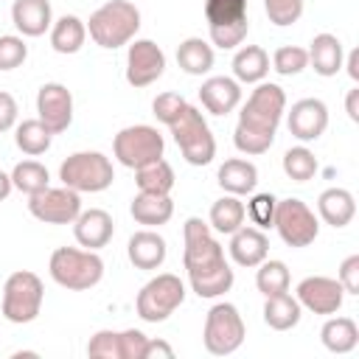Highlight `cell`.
Here are the masks:
<instances>
[{
  "label": "cell",
  "instance_id": "6da1fadb",
  "mask_svg": "<svg viewBox=\"0 0 359 359\" xmlns=\"http://www.w3.org/2000/svg\"><path fill=\"white\" fill-rule=\"evenodd\" d=\"M182 238H185L182 264L188 269L191 289L199 297H219V294L230 292L233 269L224 261L222 244L210 236V227L202 219L191 216L185 222V227H182Z\"/></svg>",
  "mask_w": 359,
  "mask_h": 359
},
{
  "label": "cell",
  "instance_id": "7a4b0ae2",
  "mask_svg": "<svg viewBox=\"0 0 359 359\" xmlns=\"http://www.w3.org/2000/svg\"><path fill=\"white\" fill-rule=\"evenodd\" d=\"M286 109V93L283 87L272 81H258V87L250 93L244 109L238 112L233 143L241 154H264L275 143L278 123Z\"/></svg>",
  "mask_w": 359,
  "mask_h": 359
},
{
  "label": "cell",
  "instance_id": "3957f363",
  "mask_svg": "<svg viewBox=\"0 0 359 359\" xmlns=\"http://www.w3.org/2000/svg\"><path fill=\"white\" fill-rule=\"evenodd\" d=\"M140 28V11L135 3L129 0H109L104 3L101 8H95L90 14V22H87V31L93 36L95 45L101 48H121L126 45Z\"/></svg>",
  "mask_w": 359,
  "mask_h": 359
},
{
  "label": "cell",
  "instance_id": "277c9868",
  "mask_svg": "<svg viewBox=\"0 0 359 359\" xmlns=\"http://www.w3.org/2000/svg\"><path fill=\"white\" fill-rule=\"evenodd\" d=\"M50 278L73 292L93 289L104 278V261L95 255V250H76V247H59L50 255Z\"/></svg>",
  "mask_w": 359,
  "mask_h": 359
},
{
  "label": "cell",
  "instance_id": "5b68a950",
  "mask_svg": "<svg viewBox=\"0 0 359 359\" xmlns=\"http://www.w3.org/2000/svg\"><path fill=\"white\" fill-rule=\"evenodd\" d=\"M59 180L79 194H98L112 185L115 171L101 151H76L59 165Z\"/></svg>",
  "mask_w": 359,
  "mask_h": 359
},
{
  "label": "cell",
  "instance_id": "8992f818",
  "mask_svg": "<svg viewBox=\"0 0 359 359\" xmlns=\"http://www.w3.org/2000/svg\"><path fill=\"white\" fill-rule=\"evenodd\" d=\"M205 20L216 48H238L250 31L247 0H205Z\"/></svg>",
  "mask_w": 359,
  "mask_h": 359
},
{
  "label": "cell",
  "instance_id": "52a82bcc",
  "mask_svg": "<svg viewBox=\"0 0 359 359\" xmlns=\"http://www.w3.org/2000/svg\"><path fill=\"white\" fill-rule=\"evenodd\" d=\"M182 157L191 163V165H208L213 157H216V140L210 135V126L205 123L202 112L191 104H185V109L180 112V118L168 126Z\"/></svg>",
  "mask_w": 359,
  "mask_h": 359
},
{
  "label": "cell",
  "instance_id": "ba28073f",
  "mask_svg": "<svg viewBox=\"0 0 359 359\" xmlns=\"http://www.w3.org/2000/svg\"><path fill=\"white\" fill-rule=\"evenodd\" d=\"M42 297H45V289H42L39 275H34L28 269L11 272L3 286V317L17 325L31 323V320H36V314L42 309Z\"/></svg>",
  "mask_w": 359,
  "mask_h": 359
},
{
  "label": "cell",
  "instance_id": "9c48e42d",
  "mask_svg": "<svg viewBox=\"0 0 359 359\" xmlns=\"http://www.w3.org/2000/svg\"><path fill=\"white\" fill-rule=\"evenodd\" d=\"M247 337V328H244V320L238 314V309L233 303H216L208 317H205V348L208 353L213 356H230L241 348Z\"/></svg>",
  "mask_w": 359,
  "mask_h": 359
},
{
  "label": "cell",
  "instance_id": "30bf717a",
  "mask_svg": "<svg viewBox=\"0 0 359 359\" xmlns=\"http://www.w3.org/2000/svg\"><path fill=\"white\" fill-rule=\"evenodd\" d=\"M163 135L154 129V126H146V123H137V126H126L115 135L112 140V151L118 157L121 165L126 168H143L154 160L163 157Z\"/></svg>",
  "mask_w": 359,
  "mask_h": 359
},
{
  "label": "cell",
  "instance_id": "8fae6325",
  "mask_svg": "<svg viewBox=\"0 0 359 359\" xmlns=\"http://www.w3.org/2000/svg\"><path fill=\"white\" fill-rule=\"evenodd\" d=\"M185 300V286L177 275L163 272L157 278H151L140 294H137V314L146 323H163L168 320Z\"/></svg>",
  "mask_w": 359,
  "mask_h": 359
},
{
  "label": "cell",
  "instance_id": "7c38bea8",
  "mask_svg": "<svg viewBox=\"0 0 359 359\" xmlns=\"http://www.w3.org/2000/svg\"><path fill=\"white\" fill-rule=\"evenodd\" d=\"M272 227L278 230V236L289 247H309L320 233V222L311 213V208L306 202H300V199H292V196L289 199H278Z\"/></svg>",
  "mask_w": 359,
  "mask_h": 359
},
{
  "label": "cell",
  "instance_id": "4fadbf2b",
  "mask_svg": "<svg viewBox=\"0 0 359 359\" xmlns=\"http://www.w3.org/2000/svg\"><path fill=\"white\" fill-rule=\"evenodd\" d=\"M28 210L34 219L45 224H73L81 213V196L79 191L62 185V188H45L28 199Z\"/></svg>",
  "mask_w": 359,
  "mask_h": 359
},
{
  "label": "cell",
  "instance_id": "5bb4252c",
  "mask_svg": "<svg viewBox=\"0 0 359 359\" xmlns=\"http://www.w3.org/2000/svg\"><path fill=\"white\" fill-rule=\"evenodd\" d=\"M165 70V53L151 39H135L126 53V81L132 87H149Z\"/></svg>",
  "mask_w": 359,
  "mask_h": 359
},
{
  "label": "cell",
  "instance_id": "9a60e30c",
  "mask_svg": "<svg viewBox=\"0 0 359 359\" xmlns=\"http://www.w3.org/2000/svg\"><path fill=\"white\" fill-rule=\"evenodd\" d=\"M36 112H39V121L53 135L65 132L73 123V95H70V90L59 81L42 84L39 93H36Z\"/></svg>",
  "mask_w": 359,
  "mask_h": 359
},
{
  "label": "cell",
  "instance_id": "2e32d148",
  "mask_svg": "<svg viewBox=\"0 0 359 359\" xmlns=\"http://www.w3.org/2000/svg\"><path fill=\"white\" fill-rule=\"evenodd\" d=\"M342 297H345L342 283L325 275H311L297 283V303L314 314H337L342 306Z\"/></svg>",
  "mask_w": 359,
  "mask_h": 359
},
{
  "label": "cell",
  "instance_id": "e0dca14e",
  "mask_svg": "<svg viewBox=\"0 0 359 359\" xmlns=\"http://www.w3.org/2000/svg\"><path fill=\"white\" fill-rule=\"evenodd\" d=\"M286 123L297 140H317L328 126V107L320 98H303L292 104Z\"/></svg>",
  "mask_w": 359,
  "mask_h": 359
},
{
  "label": "cell",
  "instance_id": "ac0fdd59",
  "mask_svg": "<svg viewBox=\"0 0 359 359\" xmlns=\"http://www.w3.org/2000/svg\"><path fill=\"white\" fill-rule=\"evenodd\" d=\"M115 233V224H112V216L101 208H90V210H81L73 222V236L81 247L87 250H98V247H107L109 238Z\"/></svg>",
  "mask_w": 359,
  "mask_h": 359
},
{
  "label": "cell",
  "instance_id": "d6986e66",
  "mask_svg": "<svg viewBox=\"0 0 359 359\" xmlns=\"http://www.w3.org/2000/svg\"><path fill=\"white\" fill-rule=\"evenodd\" d=\"M199 101L210 115H227L238 107L241 101V87L236 79L227 76H210L199 87Z\"/></svg>",
  "mask_w": 359,
  "mask_h": 359
},
{
  "label": "cell",
  "instance_id": "ffe728a7",
  "mask_svg": "<svg viewBox=\"0 0 359 359\" xmlns=\"http://www.w3.org/2000/svg\"><path fill=\"white\" fill-rule=\"evenodd\" d=\"M230 255L238 266H258L266 252H269V241L258 227H238L236 233H230Z\"/></svg>",
  "mask_w": 359,
  "mask_h": 359
},
{
  "label": "cell",
  "instance_id": "44dd1931",
  "mask_svg": "<svg viewBox=\"0 0 359 359\" xmlns=\"http://www.w3.org/2000/svg\"><path fill=\"white\" fill-rule=\"evenodd\" d=\"M11 20L22 36H42L53 25L50 3L48 0H14Z\"/></svg>",
  "mask_w": 359,
  "mask_h": 359
},
{
  "label": "cell",
  "instance_id": "7402d4cb",
  "mask_svg": "<svg viewBox=\"0 0 359 359\" xmlns=\"http://www.w3.org/2000/svg\"><path fill=\"white\" fill-rule=\"evenodd\" d=\"M165 238L154 230H137L129 238V261L137 269H157L165 261Z\"/></svg>",
  "mask_w": 359,
  "mask_h": 359
},
{
  "label": "cell",
  "instance_id": "603a6c76",
  "mask_svg": "<svg viewBox=\"0 0 359 359\" xmlns=\"http://www.w3.org/2000/svg\"><path fill=\"white\" fill-rule=\"evenodd\" d=\"M129 213L137 224L160 227L174 216V202L168 194H137L129 205Z\"/></svg>",
  "mask_w": 359,
  "mask_h": 359
},
{
  "label": "cell",
  "instance_id": "cb8c5ba5",
  "mask_svg": "<svg viewBox=\"0 0 359 359\" xmlns=\"http://www.w3.org/2000/svg\"><path fill=\"white\" fill-rule=\"evenodd\" d=\"M216 177H219V185H222L227 194H233V196L252 194L255 185H258V168H255L250 160H241V157L224 160Z\"/></svg>",
  "mask_w": 359,
  "mask_h": 359
},
{
  "label": "cell",
  "instance_id": "d4e9b609",
  "mask_svg": "<svg viewBox=\"0 0 359 359\" xmlns=\"http://www.w3.org/2000/svg\"><path fill=\"white\" fill-rule=\"evenodd\" d=\"M317 210H320V216H323L325 224L345 227L356 216V202H353V194L351 191H345V188H328V191L320 194Z\"/></svg>",
  "mask_w": 359,
  "mask_h": 359
},
{
  "label": "cell",
  "instance_id": "484cf974",
  "mask_svg": "<svg viewBox=\"0 0 359 359\" xmlns=\"http://www.w3.org/2000/svg\"><path fill=\"white\" fill-rule=\"evenodd\" d=\"M309 65L317 76H337L342 67V42L334 34H317L309 48Z\"/></svg>",
  "mask_w": 359,
  "mask_h": 359
},
{
  "label": "cell",
  "instance_id": "4316f807",
  "mask_svg": "<svg viewBox=\"0 0 359 359\" xmlns=\"http://www.w3.org/2000/svg\"><path fill=\"white\" fill-rule=\"evenodd\" d=\"M233 73L236 81L244 84H258L264 81V76L269 73V56L261 45H244L238 48V53L233 56Z\"/></svg>",
  "mask_w": 359,
  "mask_h": 359
},
{
  "label": "cell",
  "instance_id": "83f0119b",
  "mask_svg": "<svg viewBox=\"0 0 359 359\" xmlns=\"http://www.w3.org/2000/svg\"><path fill=\"white\" fill-rule=\"evenodd\" d=\"M264 323L275 331H289L300 323V303L297 297L280 292V294H269L264 303Z\"/></svg>",
  "mask_w": 359,
  "mask_h": 359
},
{
  "label": "cell",
  "instance_id": "f1b7e54d",
  "mask_svg": "<svg viewBox=\"0 0 359 359\" xmlns=\"http://www.w3.org/2000/svg\"><path fill=\"white\" fill-rule=\"evenodd\" d=\"M84 39H87V25L73 14H65L50 25V45L56 53H79Z\"/></svg>",
  "mask_w": 359,
  "mask_h": 359
},
{
  "label": "cell",
  "instance_id": "f546056e",
  "mask_svg": "<svg viewBox=\"0 0 359 359\" xmlns=\"http://www.w3.org/2000/svg\"><path fill=\"white\" fill-rule=\"evenodd\" d=\"M177 65L188 73V76H202L213 67V48L199 39V36H191L185 42H180L177 48Z\"/></svg>",
  "mask_w": 359,
  "mask_h": 359
},
{
  "label": "cell",
  "instance_id": "4dcf8cb0",
  "mask_svg": "<svg viewBox=\"0 0 359 359\" xmlns=\"http://www.w3.org/2000/svg\"><path fill=\"white\" fill-rule=\"evenodd\" d=\"M320 339L331 353H348L359 342V328H356V323L351 317H334V320H328L323 325Z\"/></svg>",
  "mask_w": 359,
  "mask_h": 359
},
{
  "label": "cell",
  "instance_id": "1f68e13d",
  "mask_svg": "<svg viewBox=\"0 0 359 359\" xmlns=\"http://www.w3.org/2000/svg\"><path fill=\"white\" fill-rule=\"evenodd\" d=\"M244 216H247V208L233 194H227L210 205V227L219 233H227V236L236 233L244 224Z\"/></svg>",
  "mask_w": 359,
  "mask_h": 359
},
{
  "label": "cell",
  "instance_id": "d6a6232c",
  "mask_svg": "<svg viewBox=\"0 0 359 359\" xmlns=\"http://www.w3.org/2000/svg\"><path fill=\"white\" fill-rule=\"evenodd\" d=\"M135 182L140 194H171L174 188V168L160 157L135 171Z\"/></svg>",
  "mask_w": 359,
  "mask_h": 359
},
{
  "label": "cell",
  "instance_id": "836d02e7",
  "mask_svg": "<svg viewBox=\"0 0 359 359\" xmlns=\"http://www.w3.org/2000/svg\"><path fill=\"white\" fill-rule=\"evenodd\" d=\"M14 140H17V149H20V151L36 157V154H45V151L50 149L53 132H50L39 118H31V121H22V123L17 126Z\"/></svg>",
  "mask_w": 359,
  "mask_h": 359
},
{
  "label": "cell",
  "instance_id": "e575fe53",
  "mask_svg": "<svg viewBox=\"0 0 359 359\" xmlns=\"http://www.w3.org/2000/svg\"><path fill=\"white\" fill-rule=\"evenodd\" d=\"M48 180H50V177H48V168H45L42 163H36V160H22V163H17L14 171H11V185H14L17 191L28 194V196L45 191V188H48Z\"/></svg>",
  "mask_w": 359,
  "mask_h": 359
},
{
  "label": "cell",
  "instance_id": "d590c367",
  "mask_svg": "<svg viewBox=\"0 0 359 359\" xmlns=\"http://www.w3.org/2000/svg\"><path fill=\"white\" fill-rule=\"evenodd\" d=\"M255 286L264 297L269 294H280L289 292V269L283 261H261L258 264V275H255Z\"/></svg>",
  "mask_w": 359,
  "mask_h": 359
},
{
  "label": "cell",
  "instance_id": "8d00e7d4",
  "mask_svg": "<svg viewBox=\"0 0 359 359\" xmlns=\"http://www.w3.org/2000/svg\"><path fill=\"white\" fill-rule=\"evenodd\" d=\"M283 171L289 180L294 182H306L317 174V157L314 151H309L306 146H297V149H289L283 154Z\"/></svg>",
  "mask_w": 359,
  "mask_h": 359
},
{
  "label": "cell",
  "instance_id": "74e56055",
  "mask_svg": "<svg viewBox=\"0 0 359 359\" xmlns=\"http://www.w3.org/2000/svg\"><path fill=\"white\" fill-rule=\"evenodd\" d=\"M272 67L280 76H297L300 70L309 67V50L297 48V45H283L272 53Z\"/></svg>",
  "mask_w": 359,
  "mask_h": 359
},
{
  "label": "cell",
  "instance_id": "f35d334b",
  "mask_svg": "<svg viewBox=\"0 0 359 359\" xmlns=\"http://www.w3.org/2000/svg\"><path fill=\"white\" fill-rule=\"evenodd\" d=\"M87 356H93V359H123L121 331H98L87 342Z\"/></svg>",
  "mask_w": 359,
  "mask_h": 359
},
{
  "label": "cell",
  "instance_id": "ab89813d",
  "mask_svg": "<svg viewBox=\"0 0 359 359\" xmlns=\"http://www.w3.org/2000/svg\"><path fill=\"white\" fill-rule=\"evenodd\" d=\"M264 8H266L269 22L286 28V25H292V22L300 20V14H303V0H264Z\"/></svg>",
  "mask_w": 359,
  "mask_h": 359
},
{
  "label": "cell",
  "instance_id": "60d3db41",
  "mask_svg": "<svg viewBox=\"0 0 359 359\" xmlns=\"http://www.w3.org/2000/svg\"><path fill=\"white\" fill-rule=\"evenodd\" d=\"M185 98L180 95V93H160L157 98H154V104H151V109H154V118L157 121H163L165 126H171L177 118H180V112L185 109Z\"/></svg>",
  "mask_w": 359,
  "mask_h": 359
},
{
  "label": "cell",
  "instance_id": "b9f144b4",
  "mask_svg": "<svg viewBox=\"0 0 359 359\" xmlns=\"http://www.w3.org/2000/svg\"><path fill=\"white\" fill-rule=\"evenodd\" d=\"M28 56V45L22 42V36H0V70H14L25 62Z\"/></svg>",
  "mask_w": 359,
  "mask_h": 359
},
{
  "label": "cell",
  "instance_id": "7bdbcfd3",
  "mask_svg": "<svg viewBox=\"0 0 359 359\" xmlns=\"http://www.w3.org/2000/svg\"><path fill=\"white\" fill-rule=\"evenodd\" d=\"M275 205H278V199H275L272 194H255L252 202H250V208H247V213H250V219H252L258 227H272Z\"/></svg>",
  "mask_w": 359,
  "mask_h": 359
},
{
  "label": "cell",
  "instance_id": "ee69618b",
  "mask_svg": "<svg viewBox=\"0 0 359 359\" xmlns=\"http://www.w3.org/2000/svg\"><path fill=\"white\" fill-rule=\"evenodd\" d=\"M146 334L137 331V328H126L121 331V351H123V359H143V348H146Z\"/></svg>",
  "mask_w": 359,
  "mask_h": 359
},
{
  "label": "cell",
  "instance_id": "f6af8a7d",
  "mask_svg": "<svg viewBox=\"0 0 359 359\" xmlns=\"http://www.w3.org/2000/svg\"><path fill=\"white\" fill-rule=\"evenodd\" d=\"M342 289L348 294H359V255H348L342 264H339V278Z\"/></svg>",
  "mask_w": 359,
  "mask_h": 359
},
{
  "label": "cell",
  "instance_id": "bcb514c9",
  "mask_svg": "<svg viewBox=\"0 0 359 359\" xmlns=\"http://www.w3.org/2000/svg\"><path fill=\"white\" fill-rule=\"evenodd\" d=\"M17 123V101L11 93L0 90V132H8Z\"/></svg>",
  "mask_w": 359,
  "mask_h": 359
},
{
  "label": "cell",
  "instance_id": "7dc6e473",
  "mask_svg": "<svg viewBox=\"0 0 359 359\" xmlns=\"http://www.w3.org/2000/svg\"><path fill=\"white\" fill-rule=\"evenodd\" d=\"M154 356H163V359H174V348L163 339H146V348H143V359H154Z\"/></svg>",
  "mask_w": 359,
  "mask_h": 359
},
{
  "label": "cell",
  "instance_id": "c3c4849f",
  "mask_svg": "<svg viewBox=\"0 0 359 359\" xmlns=\"http://www.w3.org/2000/svg\"><path fill=\"white\" fill-rule=\"evenodd\" d=\"M345 109H348V118L356 123V121H359V87L348 90V98H345Z\"/></svg>",
  "mask_w": 359,
  "mask_h": 359
},
{
  "label": "cell",
  "instance_id": "681fc988",
  "mask_svg": "<svg viewBox=\"0 0 359 359\" xmlns=\"http://www.w3.org/2000/svg\"><path fill=\"white\" fill-rule=\"evenodd\" d=\"M348 73H351L353 81L359 79V50H353V53L348 56Z\"/></svg>",
  "mask_w": 359,
  "mask_h": 359
},
{
  "label": "cell",
  "instance_id": "f907efd6",
  "mask_svg": "<svg viewBox=\"0 0 359 359\" xmlns=\"http://www.w3.org/2000/svg\"><path fill=\"white\" fill-rule=\"evenodd\" d=\"M11 188H14V185H11V177L0 171V202H3V199L11 194Z\"/></svg>",
  "mask_w": 359,
  "mask_h": 359
}]
</instances>
